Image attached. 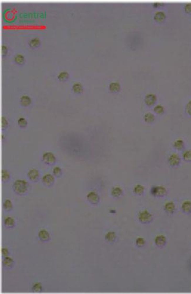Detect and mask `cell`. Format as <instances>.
I'll return each mask as SVG.
<instances>
[{
    "mask_svg": "<svg viewBox=\"0 0 191 294\" xmlns=\"http://www.w3.org/2000/svg\"><path fill=\"white\" fill-rule=\"evenodd\" d=\"M7 47L6 45H3V46H2V52H3V55L4 56L7 54Z\"/></svg>",
    "mask_w": 191,
    "mask_h": 294,
    "instance_id": "40",
    "label": "cell"
},
{
    "mask_svg": "<svg viewBox=\"0 0 191 294\" xmlns=\"http://www.w3.org/2000/svg\"><path fill=\"white\" fill-rule=\"evenodd\" d=\"M186 111H187V113L189 114V115L191 116V100L189 101V103L187 104V106H186Z\"/></svg>",
    "mask_w": 191,
    "mask_h": 294,
    "instance_id": "35",
    "label": "cell"
},
{
    "mask_svg": "<svg viewBox=\"0 0 191 294\" xmlns=\"http://www.w3.org/2000/svg\"><path fill=\"white\" fill-rule=\"evenodd\" d=\"M2 127H3V128L6 127L7 125H8V122H7L6 119L4 117H3V118H2Z\"/></svg>",
    "mask_w": 191,
    "mask_h": 294,
    "instance_id": "38",
    "label": "cell"
},
{
    "mask_svg": "<svg viewBox=\"0 0 191 294\" xmlns=\"http://www.w3.org/2000/svg\"><path fill=\"white\" fill-rule=\"evenodd\" d=\"M185 11L187 13H191V3H188L185 5Z\"/></svg>",
    "mask_w": 191,
    "mask_h": 294,
    "instance_id": "37",
    "label": "cell"
},
{
    "mask_svg": "<svg viewBox=\"0 0 191 294\" xmlns=\"http://www.w3.org/2000/svg\"><path fill=\"white\" fill-rule=\"evenodd\" d=\"M14 60L17 64L23 65L25 62V57L21 54H17L14 57Z\"/></svg>",
    "mask_w": 191,
    "mask_h": 294,
    "instance_id": "9",
    "label": "cell"
},
{
    "mask_svg": "<svg viewBox=\"0 0 191 294\" xmlns=\"http://www.w3.org/2000/svg\"><path fill=\"white\" fill-rule=\"evenodd\" d=\"M116 238V234L113 232H109L105 235V239L109 242L113 241Z\"/></svg>",
    "mask_w": 191,
    "mask_h": 294,
    "instance_id": "21",
    "label": "cell"
},
{
    "mask_svg": "<svg viewBox=\"0 0 191 294\" xmlns=\"http://www.w3.org/2000/svg\"><path fill=\"white\" fill-rule=\"evenodd\" d=\"M156 97L155 95L150 94L146 95L145 98V101L148 105H152L156 102Z\"/></svg>",
    "mask_w": 191,
    "mask_h": 294,
    "instance_id": "5",
    "label": "cell"
},
{
    "mask_svg": "<svg viewBox=\"0 0 191 294\" xmlns=\"http://www.w3.org/2000/svg\"><path fill=\"white\" fill-rule=\"evenodd\" d=\"M152 215L148 211L145 210L140 212L139 214V220L142 222H147L151 220Z\"/></svg>",
    "mask_w": 191,
    "mask_h": 294,
    "instance_id": "2",
    "label": "cell"
},
{
    "mask_svg": "<svg viewBox=\"0 0 191 294\" xmlns=\"http://www.w3.org/2000/svg\"><path fill=\"white\" fill-rule=\"evenodd\" d=\"M136 244L138 247L143 246L145 244V240L142 238H139L136 240Z\"/></svg>",
    "mask_w": 191,
    "mask_h": 294,
    "instance_id": "33",
    "label": "cell"
},
{
    "mask_svg": "<svg viewBox=\"0 0 191 294\" xmlns=\"http://www.w3.org/2000/svg\"><path fill=\"white\" fill-rule=\"evenodd\" d=\"M18 124L20 127L24 128V127H25L26 125H27V121H26L25 118H19V120H18Z\"/></svg>",
    "mask_w": 191,
    "mask_h": 294,
    "instance_id": "30",
    "label": "cell"
},
{
    "mask_svg": "<svg viewBox=\"0 0 191 294\" xmlns=\"http://www.w3.org/2000/svg\"><path fill=\"white\" fill-rule=\"evenodd\" d=\"M13 264V260L10 257H6L3 261V265L6 267H10Z\"/></svg>",
    "mask_w": 191,
    "mask_h": 294,
    "instance_id": "23",
    "label": "cell"
},
{
    "mask_svg": "<svg viewBox=\"0 0 191 294\" xmlns=\"http://www.w3.org/2000/svg\"><path fill=\"white\" fill-rule=\"evenodd\" d=\"M152 193L155 195L162 196L165 195L166 189L163 186H155L152 189Z\"/></svg>",
    "mask_w": 191,
    "mask_h": 294,
    "instance_id": "3",
    "label": "cell"
},
{
    "mask_svg": "<svg viewBox=\"0 0 191 294\" xmlns=\"http://www.w3.org/2000/svg\"><path fill=\"white\" fill-rule=\"evenodd\" d=\"M9 178V174L8 172H7L6 170H3V171H2V178H3L4 180H7V179H8Z\"/></svg>",
    "mask_w": 191,
    "mask_h": 294,
    "instance_id": "34",
    "label": "cell"
},
{
    "mask_svg": "<svg viewBox=\"0 0 191 294\" xmlns=\"http://www.w3.org/2000/svg\"><path fill=\"white\" fill-rule=\"evenodd\" d=\"M43 159L48 164L54 163L55 161L54 155L51 152H46L43 155Z\"/></svg>",
    "mask_w": 191,
    "mask_h": 294,
    "instance_id": "4",
    "label": "cell"
},
{
    "mask_svg": "<svg viewBox=\"0 0 191 294\" xmlns=\"http://www.w3.org/2000/svg\"><path fill=\"white\" fill-rule=\"evenodd\" d=\"M87 198L92 204H96L99 201V196L95 192H91L87 195Z\"/></svg>",
    "mask_w": 191,
    "mask_h": 294,
    "instance_id": "7",
    "label": "cell"
},
{
    "mask_svg": "<svg viewBox=\"0 0 191 294\" xmlns=\"http://www.w3.org/2000/svg\"><path fill=\"white\" fill-rule=\"evenodd\" d=\"M112 195L115 196V197H118V196H120L122 193V189L119 188V187H115L113 188L112 190Z\"/></svg>",
    "mask_w": 191,
    "mask_h": 294,
    "instance_id": "20",
    "label": "cell"
},
{
    "mask_svg": "<svg viewBox=\"0 0 191 294\" xmlns=\"http://www.w3.org/2000/svg\"><path fill=\"white\" fill-rule=\"evenodd\" d=\"M183 141L181 140H178L174 142V147L178 149H181L183 147Z\"/></svg>",
    "mask_w": 191,
    "mask_h": 294,
    "instance_id": "27",
    "label": "cell"
},
{
    "mask_svg": "<svg viewBox=\"0 0 191 294\" xmlns=\"http://www.w3.org/2000/svg\"><path fill=\"white\" fill-rule=\"evenodd\" d=\"M165 208L167 212H172L173 211L175 210V204H174L172 202L166 203L165 205Z\"/></svg>",
    "mask_w": 191,
    "mask_h": 294,
    "instance_id": "19",
    "label": "cell"
},
{
    "mask_svg": "<svg viewBox=\"0 0 191 294\" xmlns=\"http://www.w3.org/2000/svg\"><path fill=\"white\" fill-rule=\"evenodd\" d=\"M20 103L22 105L26 106L30 105L31 103V98L27 95H23L20 99Z\"/></svg>",
    "mask_w": 191,
    "mask_h": 294,
    "instance_id": "15",
    "label": "cell"
},
{
    "mask_svg": "<svg viewBox=\"0 0 191 294\" xmlns=\"http://www.w3.org/2000/svg\"><path fill=\"white\" fill-rule=\"evenodd\" d=\"M54 181V177L50 174L45 175L42 178L43 183L45 185H51L53 183Z\"/></svg>",
    "mask_w": 191,
    "mask_h": 294,
    "instance_id": "10",
    "label": "cell"
},
{
    "mask_svg": "<svg viewBox=\"0 0 191 294\" xmlns=\"http://www.w3.org/2000/svg\"><path fill=\"white\" fill-rule=\"evenodd\" d=\"M2 252L4 256H7L8 254V250L7 248H3L2 249Z\"/></svg>",
    "mask_w": 191,
    "mask_h": 294,
    "instance_id": "39",
    "label": "cell"
},
{
    "mask_svg": "<svg viewBox=\"0 0 191 294\" xmlns=\"http://www.w3.org/2000/svg\"><path fill=\"white\" fill-rule=\"evenodd\" d=\"M182 208L185 212H190L191 211V202L190 201H185L182 205Z\"/></svg>",
    "mask_w": 191,
    "mask_h": 294,
    "instance_id": "17",
    "label": "cell"
},
{
    "mask_svg": "<svg viewBox=\"0 0 191 294\" xmlns=\"http://www.w3.org/2000/svg\"><path fill=\"white\" fill-rule=\"evenodd\" d=\"M144 190V187L143 186L141 185H137V186H135L134 189V191L135 194H141L143 193Z\"/></svg>",
    "mask_w": 191,
    "mask_h": 294,
    "instance_id": "26",
    "label": "cell"
},
{
    "mask_svg": "<svg viewBox=\"0 0 191 294\" xmlns=\"http://www.w3.org/2000/svg\"><path fill=\"white\" fill-rule=\"evenodd\" d=\"M4 223L7 227H13L14 225V220L13 218H12L11 217H8L5 220Z\"/></svg>",
    "mask_w": 191,
    "mask_h": 294,
    "instance_id": "25",
    "label": "cell"
},
{
    "mask_svg": "<svg viewBox=\"0 0 191 294\" xmlns=\"http://www.w3.org/2000/svg\"><path fill=\"white\" fill-rule=\"evenodd\" d=\"M32 290L34 292H40L42 291V285L40 283H36L33 285Z\"/></svg>",
    "mask_w": 191,
    "mask_h": 294,
    "instance_id": "28",
    "label": "cell"
},
{
    "mask_svg": "<svg viewBox=\"0 0 191 294\" xmlns=\"http://www.w3.org/2000/svg\"><path fill=\"white\" fill-rule=\"evenodd\" d=\"M38 237H39L41 240H43V241L48 240L50 238V235L48 232L47 231L43 229L40 231L39 234H38Z\"/></svg>",
    "mask_w": 191,
    "mask_h": 294,
    "instance_id": "12",
    "label": "cell"
},
{
    "mask_svg": "<svg viewBox=\"0 0 191 294\" xmlns=\"http://www.w3.org/2000/svg\"><path fill=\"white\" fill-rule=\"evenodd\" d=\"M69 77V74L67 71H62L58 75V78L60 81H65Z\"/></svg>",
    "mask_w": 191,
    "mask_h": 294,
    "instance_id": "22",
    "label": "cell"
},
{
    "mask_svg": "<svg viewBox=\"0 0 191 294\" xmlns=\"http://www.w3.org/2000/svg\"><path fill=\"white\" fill-rule=\"evenodd\" d=\"M145 121L147 122H152L155 120V116L152 113H146L144 116Z\"/></svg>",
    "mask_w": 191,
    "mask_h": 294,
    "instance_id": "24",
    "label": "cell"
},
{
    "mask_svg": "<svg viewBox=\"0 0 191 294\" xmlns=\"http://www.w3.org/2000/svg\"><path fill=\"white\" fill-rule=\"evenodd\" d=\"M54 174L56 176H59L61 174V169L59 167H55L54 169Z\"/></svg>",
    "mask_w": 191,
    "mask_h": 294,
    "instance_id": "36",
    "label": "cell"
},
{
    "mask_svg": "<svg viewBox=\"0 0 191 294\" xmlns=\"http://www.w3.org/2000/svg\"><path fill=\"white\" fill-rule=\"evenodd\" d=\"M110 90L112 92H117L120 90V85L118 82H113L110 84Z\"/></svg>",
    "mask_w": 191,
    "mask_h": 294,
    "instance_id": "16",
    "label": "cell"
},
{
    "mask_svg": "<svg viewBox=\"0 0 191 294\" xmlns=\"http://www.w3.org/2000/svg\"><path fill=\"white\" fill-rule=\"evenodd\" d=\"M28 176L31 180L35 181L38 178V176H39V173L37 169H33L30 170L28 173Z\"/></svg>",
    "mask_w": 191,
    "mask_h": 294,
    "instance_id": "11",
    "label": "cell"
},
{
    "mask_svg": "<svg viewBox=\"0 0 191 294\" xmlns=\"http://www.w3.org/2000/svg\"><path fill=\"white\" fill-rule=\"evenodd\" d=\"M183 157L186 160H191V151H186L183 152Z\"/></svg>",
    "mask_w": 191,
    "mask_h": 294,
    "instance_id": "32",
    "label": "cell"
},
{
    "mask_svg": "<svg viewBox=\"0 0 191 294\" xmlns=\"http://www.w3.org/2000/svg\"><path fill=\"white\" fill-rule=\"evenodd\" d=\"M166 238L163 235H159V236L156 237L155 239L156 244L158 246H163L166 243Z\"/></svg>",
    "mask_w": 191,
    "mask_h": 294,
    "instance_id": "13",
    "label": "cell"
},
{
    "mask_svg": "<svg viewBox=\"0 0 191 294\" xmlns=\"http://www.w3.org/2000/svg\"><path fill=\"white\" fill-rule=\"evenodd\" d=\"M72 89H73V91L75 92V93L77 94L81 93V92L83 91V86H82V85L79 83L74 84L73 87H72Z\"/></svg>",
    "mask_w": 191,
    "mask_h": 294,
    "instance_id": "18",
    "label": "cell"
},
{
    "mask_svg": "<svg viewBox=\"0 0 191 294\" xmlns=\"http://www.w3.org/2000/svg\"><path fill=\"white\" fill-rule=\"evenodd\" d=\"M14 188L18 194H23L27 189V183L24 180L16 181L14 184Z\"/></svg>",
    "mask_w": 191,
    "mask_h": 294,
    "instance_id": "1",
    "label": "cell"
},
{
    "mask_svg": "<svg viewBox=\"0 0 191 294\" xmlns=\"http://www.w3.org/2000/svg\"><path fill=\"white\" fill-rule=\"evenodd\" d=\"M154 111H155L157 114H162L163 113L164 108L162 105H156L155 107L154 108Z\"/></svg>",
    "mask_w": 191,
    "mask_h": 294,
    "instance_id": "31",
    "label": "cell"
},
{
    "mask_svg": "<svg viewBox=\"0 0 191 294\" xmlns=\"http://www.w3.org/2000/svg\"><path fill=\"white\" fill-rule=\"evenodd\" d=\"M169 162L172 166H176L179 164L180 158L178 155L172 154L171 155L169 158Z\"/></svg>",
    "mask_w": 191,
    "mask_h": 294,
    "instance_id": "6",
    "label": "cell"
},
{
    "mask_svg": "<svg viewBox=\"0 0 191 294\" xmlns=\"http://www.w3.org/2000/svg\"><path fill=\"white\" fill-rule=\"evenodd\" d=\"M166 17L165 14L162 11H158L155 14L154 18L156 21L161 22L163 21Z\"/></svg>",
    "mask_w": 191,
    "mask_h": 294,
    "instance_id": "14",
    "label": "cell"
},
{
    "mask_svg": "<svg viewBox=\"0 0 191 294\" xmlns=\"http://www.w3.org/2000/svg\"><path fill=\"white\" fill-rule=\"evenodd\" d=\"M41 41L38 38H33L29 41L28 45L31 48H36L40 46Z\"/></svg>",
    "mask_w": 191,
    "mask_h": 294,
    "instance_id": "8",
    "label": "cell"
},
{
    "mask_svg": "<svg viewBox=\"0 0 191 294\" xmlns=\"http://www.w3.org/2000/svg\"><path fill=\"white\" fill-rule=\"evenodd\" d=\"M4 208L7 210H10L11 209L13 208V205H12V202L10 200H7L5 201L4 203Z\"/></svg>",
    "mask_w": 191,
    "mask_h": 294,
    "instance_id": "29",
    "label": "cell"
}]
</instances>
